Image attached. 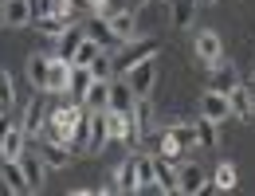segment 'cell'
I'll list each match as a JSON object with an SVG mask.
<instances>
[{
	"mask_svg": "<svg viewBox=\"0 0 255 196\" xmlns=\"http://www.w3.org/2000/svg\"><path fill=\"white\" fill-rule=\"evenodd\" d=\"M252 114H255V95H252Z\"/></svg>",
	"mask_w": 255,
	"mask_h": 196,
	"instance_id": "bcb514c9",
	"label": "cell"
},
{
	"mask_svg": "<svg viewBox=\"0 0 255 196\" xmlns=\"http://www.w3.org/2000/svg\"><path fill=\"white\" fill-rule=\"evenodd\" d=\"M12 102H16L12 75H8V71H0V114H8V110H12Z\"/></svg>",
	"mask_w": 255,
	"mask_h": 196,
	"instance_id": "8d00e7d4",
	"label": "cell"
},
{
	"mask_svg": "<svg viewBox=\"0 0 255 196\" xmlns=\"http://www.w3.org/2000/svg\"><path fill=\"white\" fill-rule=\"evenodd\" d=\"M32 24V4L28 0H4V28H24Z\"/></svg>",
	"mask_w": 255,
	"mask_h": 196,
	"instance_id": "d6986e66",
	"label": "cell"
},
{
	"mask_svg": "<svg viewBox=\"0 0 255 196\" xmlns=\"http://www.w3.org/2000/svg\"><path fill=\"white\" fill-rule=\"evenodd\" d=\"M8 126H12V122H8L4 114H0V141H4V133H8Z\"/></svg>",
	"mask_w": 255,
	"mask_h": 196,
	"instance_id": "60d3db41",
	"label": "cell"
},
{
	"mask_svg": "<svg viewBox=\"0 0 255 196\" xmlns=\"http://www.w3.org/2000/svg\"><path fill=\"white\" fill-rule=\"evenodd\" d=\"M20 126H24V133H28V141L43 133V106H39V102L28 106V114H24V122H20Z\"/></svg>",
	"mask_w": 255,
	"mask_h": 196,
	"instance_id": "d6a6232c",
	"label": "cell"
},
{
	"mask_svg": "<svg viewBox=\"0 0 255 196\" xmlns=\"http://www.w3.org/2000/svg\"><path fill=\"white\" fill-rule=\"evenodd\" d=\"M204 185H208V177H204L200 165H181V169H177V189H181V193L192 196V193H200Z\"/></svg>",
	"mask_w": 255,
	"mask_h": 196,
	"instance_id": "ac0fdd59",
	"label": "cell"
},
{
	"mask_svg": "<svg viewBox=\"0 0 255 196\" xmlns=\"http://www.w3.org/2000/svg\"><path fill=\"white\" fill-rule=\"evenodd\" d=\"M87 106H79V102H67V106H55L51 114H47V122H43V137H51V141H63L71 137L75 130V122H79V114H83Z\"/></svg>",
	"mask_w": 255,
	"mask_h": 196,
	"instance_id": "6da1fadb",
	"label": "cell"
},
{
	"mask_svg": "<svg viewBox=\"0 0 255 196\" xmlns=\"http://www.w3.org/2000/svg\"><path fill=\"white\" fill-rule=\"evenodd\" d=\"M16 161H20L24 177H28V189L35 193V189L43 185V177H47V165H43V157H39V149H24V153H20Z\"/></svg>",
	"mask_w": 255,
	"mask_h": 196,
	"instance_id": "52a82bcc",
	"label": "cell"
},
{
	"mask_svg": "<svg viewBox=\"0 0 255 196\" xmlns=\"http://www.w3.org/2000/svg\"><path fill=\"white\" fill-rule=\"evenodd\" d=\"M106 130H110V141H137L133 114H114V110H106Z\"/></svg>",
	"mask_w": 255,
	"mask_h": 196,
	"instance_id": "9c48e42d",
	"label": "cell"
},
{
	"mask_svg": "<svg viewBox=\"0 0 255 196\" xmlns=\"http://www.w3.org/2000/svg\"><path fill=\"white\" fill-rule=\"evenodd\" d=\"M196 4H216V0H196Z\"/></svg>",
	"mask_w": 255,
	"mask_h": 196,
	"instance_id": "f6af8a7d",
	"label": "cell"
},
{
	"mask_svg": "<svg viewBox=\"0 0 255 196\" xmlns=\"http://www.w3.org/2000/svg\"><path fill=\"white\" fill-rule=\"evenodd\" d=\"M248 91H252V95H255V71H252V83H248Z\"/></svg>",
	"mask_w": 255,
	"mask_h": 196,
	"instance_id": "b9f144b4",
	"label": "cell"
},
{
	"mask_svg": "<svg viewBox=\"0 0 255 196\" xmlns=\"http://www.w3.org/2000/svg\"><path fill=\"white\" fill-rule=\"evenodd\" d=\"M106 102H110V79H106V83L95 79L91 91H87V98H83V106H87V110H106Z\"/></svg>",
	"mask_w": 255,
	"mask_h": 196,
	"instance_id": "f1b7e54d",
	"label": "cell"
},
{
	"mask_svg": "<svg viewBox=\"0 0 255 196\" xmlns=\"http://www.w3.org/2000/svg\"><path fill=\"white\" fill-rule=\"evenodd\" d=\"M133 102H137V95L129 91V83L122 75H114V79H110V102H106V110H114V114H133Z\"/></svg>",
	"mask_w": 255,
	"mask_h": 196,
	"instance_id": "5b68a950",
	"label": "cell"
},
{
	"mask_svg": "<svg viewBox=\"0 0 255 196\" xmlns=\"http://www.w3.org/2000/svg\"><path fill=\"white\" fill-rule=\"evenodd\" d=\"M35 28H39V35H47V39H59V35L71 28V20H63V16H55V12H47V16H35L32 20Z\"/></svg>",
	"mask_w": 255,
	"mask_h": 196,
	"instance_id": "d4e9b609",
	"label": "cell"
},
{
	"mask_svg": "<svg viewBox=\"0 0 255 196\" xmlns=\"http://www.w3.org/2000/svg\"><path fill=\"white\" fill-rule=\"evenodd\" d=\"M106 24H110V32L122 39V47L137 39V12H133V8H118V12H110Z\"/></svg>",
	"mask_w": 255,
	"mask_h": 196,
	"instance_id": "277c9868",
	"label": "cell"
},
{
	"mask_svg": "<svg viewBox=\"0 0 255 196\" xmlns=\"http://www.w3.org/2000/svg\"><path fill=\"white\" fill-rule=\"evenodd\" d=\"M24 149H28V133H24V126L12 122L8 133H4V141H0V157H4V161H16Z\"/></svg>",
	"mask_w": 255,
	"mask_h": 196,
	"instance_id": "9a60e30c",
	"label": "cell"
},
{
	"mask_svg": "<svg viewBox=\"0 0 255 196\" xmlns=\"http://www.w3.org/2000/svg\"><path fill=\"white\" fill-rule=\"evenodd\" d=\"M153 189H157V193H169V196L181 193V189H177V169H173V161L153 157Z\"/></svg>",
	"mask_w": 255,
	"mask_h": 196,
	"instance_id": "e0dca14e",
	"label": "cell"
},
{
	"mask_svg": "<svg viewBox=\"0 0 255 196\" xmlns=\"http://www.w3.org/2000/svg\"><path fill=\"white\" fill-rule=\"evenodd\" d=\"M91 75L102 79V83H106V79H114V55H110V51H98L95 63H91Z\"/></svg>",
	"mask_w": 255,
	"mask_h": 196,
	"instance_id": "d590c367",
	"label": "cell"
},
{
	"mask_svg": "<svg viewBox=\"0 0 255 196\" xmlns=\"http://www.w3.org/2000/svg\"><path fill=\"white\" fill-rule=\"evenodd\" d=\"M114 189L118 193H137V165H133V157H126L114 169Z\"/></svg>",
	"mask_w": 255,
	"mask_h": 196,
	"instance_id": "603a6c76",
	"label": "cell"
},
{
	"mask_svg": "<svg viewBox=\"0 0 255 196\" xmlns=\"http://www.w3.org/2000/svg\"><path fill=\"white\" fill-rule=\"evenodd\" d=\"M133 126H137V141L153 137V110H149V102H145V98H137V102H133Z\"/></svg>",
	"mask_w": 255,
	"mask_h": 196,
	"instance_id": "cb8c5ba5",
	"label": "cell"
},
{
	"mask_svg": "<svg viewBox=\"0 0 255 196\" xmlns=\"http://www.w3.org/2000/svg\"><path fill=\"white\" fill-rule=\"evenodd\" d=\"M181 153H185V149H181V145H177V141H173L169 133H161V141H157V153H153V157H161V161H177Z\"/></svg>",
	"mask_w": 255,
	"mask_h": 196,
	"instance_id": "74e56055",
	"label": "cell"
},
{
	"mask_svg": "<svg viewBox=\"0 0 255 196\" xmlns=\"http://www.w3.org/2000/svg\"><path fill=\"white\" fill-rule=\"evenodd\" d=\"M71 4H75V8H87V0H71Z\"/></svg>",
	"mask_w": 255,
	"mask_h": 196,
	"instance_id": "7bdbcfd3",
	"label": "cell"
},
{
	"mask_svg": "<svg viewBox=\"0 0 255 196\" xmlns=\"http://www.w3.org/2000/svg\"><path fill=\"white\" fill-rule=\"evenodd\" d=\"M122 79L129 83V91H133L137 98H149V91H153V83H157V59L149 55V59H141V63H133V67L126 71V75H122Z\"/></svg>",
	"mask_w": 255,
	"mask_h": 196,
	"instance_id": "7a4b0ae2",
	"label": "cell"
},
{
	"mask_svg": "<svg viewBox=\"0 0 255 196\" xmlns=\"http://www.w3.org/2000/svg\"><path fill=\"white\" fill-rule=\"evenodd\" d=\"M200 114L212 118L216 126H220L224 118H232V102H228V95H220V91H204V98H200Z\"/></svg>",
	"mask_w": 255,
	"mask_h": 196,
	"instance_id": "ba28073f",
	"label": "cell"
},
{
	"mask_svg": "<svg viewBox=\"0 0 255 196\" xmlns=\"http://www.w3.org/2000/svg\"><path fill=\"white\" fill-rule=\"evenodd\" d=\"M192 126H196V145H204V149H216V145H220V130H216V122H212V118H204V114H200Z\"/></svg>",
	"mask_w": 255,
	"mask_h": 196,
	"instance_id": "4316f807",
	"label": "cell"
},
{
	"mask_svg": "<svg viewBox=\"0 0 255 196\" xmlns=\"http://www.w3.org/2000/svg\"><path fill=\"white\" fill-rule=\"evenodd\" d=\"M110 141V130H106V110H91V141H87V157H98Z\"/></svg>",
	"mask_w": 255,
	"mask_h": 196,
	"instance_id": "30bf717a",
	"label": "cell"
},
{
	"mask_svg": "<svg viewBox=\"0 0 255 196\" xmlns=\"http://www.w3.org/2000/svg\"><path fill=\"white\" fill-rule=\"evenodd\" d=\"M133 165H137V193H149L153 189V153H137Z\"/></svg>",
	"mask_w": 255,
	"mask_h": 196,
	"instance_id": "4dcf8cb0",
	"label": "cell"
},
{
	"mask_svg": "<svg viewBox=\"0 0 255 196\" xmlns=\"http://www.w3.org/2000/svg\"><path fill=\"white\" fill-rule=\"evenodd\" d=\"M236 185H240L236 165H232V161H220V165H216V173H212V189H216V193H232Z\"/></svg>",
	"mask_w": 255,
	"mask_h": 196,
	"instance_id": "484cf974",
	"label": "cell"
},
{
	"mask_svg": "<svg viewBox=\"0 0 255 196\" xmlns=\"http://www.w3.org/2000/svg\"><path fill=\"white\" fill-rule=\"evenodd\" d=\"M165 133H169L181 149H192V145H196V126H192V122H177V126H169Z\"/></svg>",
	"mask_w": 255,
	"mask_h": 196,
	"instance_id": "836d02e7",
	"label": "cell"
},
{
	"mask_svg": "<svg viewBox=\"0 0 255 196\" xmlns=\"http://www.w3.org/2000/svg\"><path fill=\"white\" fill-rule=\"evenodd\" d=\"M87 12L91 16H110L114 8H110V0H87Z\"/></svg>",
	"mask_w": 255,
	"mask_h": 196,
	"instance_id": "f35d334b",
	"label": "cell"
},
{
	"mask_svg": "<svg viewBox=\"0 0 255 196\" xmlns=\"http://www.w3.org/2000/svg\"><path fill=\"white\" fill-rule=\"evenodd\" d=\"M145 4H149V0H126V8H133V12H141Z\"/></svg>",
	"mask_w": 255,
	"mask_h": 196,
	"instance_id": "ab89813d",
	"label": "cell"
},
{
	"mask_svg": "<svg viewBox=\"0 0 255 196\" xmlns=\"http://www.w3.org/2000/svg\"><path fill=\"white\" fill-rule=\"evenodd\" d=\"M228 102H232V118H244V122H252V91L240 83V87H232L228 91Z\"/></svg>",
	"mask_w": 255,
	"mask_h": 196,
	"instance_id": "44dd1931",
	"label": "cell"
},
{
	"mask_svg": "<svg viewBox=\"0 0 255 196\" xmlns=\"http://www.w3.org/2000/svg\"><path fill=\"white\" fill-rule=\"evenodd\" d=\"M208 71H212V91H220V95H228V91H232V87H240V71H236V67L228 63V59H216V63L208 67Z\"/></svg>",
	"mask_w": 255,
	"mask_h": 196,
	"instance_id": "4fadbf2b",
	"label": "cell"
},
{
	"mask_svg": "<svg viewBox=\"0 0 255 196\" xmlns=\"http://www.w3.org/2000/svg\"><path fill=\"white\" fill-rule=\"evenodd\" d=\"M98 51H106V47H98L91 35H83V43H79V51H75V59H71V63H75V67H91Z\"/></svg>",
	"mask_w": 255,
	"mask_h": 196,
	"instance_id": "e575fe53",
	"label": "cell"
},
{
	"mask_svg": "<svg viewBox=\"0 0 255 196\" xmlns=\"http://www.w3.org/2000/svg\"><path fill=\"white\" fill-rule=\"evenodd\" d=\"M0 181L8 185V193H32V189H28V177H24V169H20V161H4V165H0Z\"/></svg>",
	"mask_w": 255,
	"mask_h": 196,
	"instance_id": "7402d4cb",
	"label": "cell"
},
{
	"mask_svg": "<svg viewBox=\"0 0 255 196\" xmlns=\"http://www.w3.org/2000/svg\"><path fill=\"white\" fill-rule=\"evenodd\" d=\"M192 47H196V55H200V63H204V67H212L224 55V43H220V35H216V32H196V43H192Z\"/></svg>",
	"mask_w": 255,
	"mask_h": 196,
	"instance_id": "5bb4252c",
	"label": "cell"
},
{
	"mask_svg": "<svg viewBox=\"0 0 255 196\" xmlns=\"http://www.w3.org/2000/svg\"><path fill=\"white\" fill-rule=\"evenodd\" d=\"M91 83H95L91 67H75V63H71V79H67V98L83 106V98H87V91H91Z\"/></svg>",
	"mask_w": 255,
	"mask_h": 196,
	"instance_id": "7c38bea8",
	"label": "cell"
},
{
	"mask_svg": "<svg viewBox=\"0 0 255 196\" xmlns=\"http://www.w3.org/2000/svg\"><path fill=\"white\" fill-rule=\"evenodd\" d=\"M39 157H43V165H47V169H67L75 153L67 149L63 141H51V137H43V141H39Z\"/></svg>",
	"mask_w": 255,
	"mask_h": 196,
	"instance_id": "8fae6325",
	"label": "cell"
},
{
	"mask_svg": "<svg viewBox=\"0 0 255 196\" xmlns=\"http://www.w3.org/2000/svg\"><path fill=\"white\" fill-rule=\"evenodd\" d=\"M0 28H4V0H0Z\"/></svg>",
	"mask_w": 255,
	"mask_h": 196,
	"instance_id": "ee69618b",
	"label": "cell"
},
{
	"mask_svg": "<svg viewBox=\"0 0 255 196\" xmlns=\"http://www.w3.org/2000/svg\"><path fill=\"white\" fill-rule=\"evenodd\" d=\"M83 28H79V24H71V28H67L63 35H59V51H55V55H63L67 63H71V59H75V51H79V43H83Z\"/></svg>",
	"mask_w": 255,
	"mask_h": 196,
	"instance_id": "83f0119b",
	"label": "cell"
},
{
	"mask_svg": "<svg viewBox=\"0 0 255 196\" xmlns=\"http://www.w3.org/2000/svg\"><path fill=\"white\" fill-rule=\"evenodd\" d=\"M67 79H71V63L63 55H47V95H67Z\"/></svg>",
	"mask_w": 255,
	"mask_h": 196,
	"instance_id": "8992f818",
	"label": "cell"
},
{
	"mask_svg": "<svg viewBox=\"0 0 255 196\" xmlns=\"http://www.w3.org/2000/svg\"><path fill=\"white\" fill-rule=\"evenodd\" d=\"M28 79L35 91H47V55H32L28 59Z\"/></svg>",
	"mask_w": 255,
	"mask_h": 196,
	"instance_id": "1f68e13d",
	"label": "cell"
},
{
	"mask_svg": "<svg viewBox=\"0 0 255 196\" xmlns=\"http://www.w3.org/2000/svg\"><path fill=\"white\" fill-rule=\"evenodd\" d=\"M87 141H91V110L79 114L75 130H71V137H67V149H71V153H87Z\"/></svg>",
	"mask_w": 255,
	"mask_h": 196,
	"instance_id": "ffe728a7",
	"label": "cell"
},
{
	"mask_svg": "<svg viewBox=\"0 0 255 196\" xmlns=\"http://www.w3.org/2000/svg\"><path fill=\"white\" fill-rule=\"evenodd\" d=\"M149 55H157V39H133V43H126V55L114 59V75H126L133 63H141Z\"/></svg>",
	"mask_w": 255,
	"mask_h": 196,
	"instance_id": "3957f363",
	"label": "cell"
},
{
	"mask_svg": "<svg viewBox=\"0 0 255 196\" xmlns=\"http://www.w3.org/2000/svg\"><path fill=\"white\" fill-rule=\"evenodd\" d=\"M192 16H196V0H169V20L177 28H189Z\"/></svg>",
	"mask_w": 255,
	"mask_h": 196,
	"instance_id": "f546056e",
	"label": "cell"
},
{
	"mask_svg": "<svg viewBox=\"0 0 255 196\" xmlns=\"http://www.w3.org/2000/svg\"><path fill=\"white\" fill-rule=\"evenodd\" d=\"M83 32L91 35V39H95L98 47H106V51H114V47H122V39H118V35L110 32V24H106V16H91V24H87Z\"/></svg>",
	"mask_w": 255,
	"mask_h": 196,
	"instance_id": "2e32d148",
	"label": "cell"
}]
</instances>
